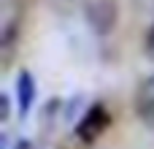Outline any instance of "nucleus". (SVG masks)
<instances>
[{
  "label": "nucleus",
  "mask_w": 154,
  "mask_h": 149,
  "mask_svg": "<svg viewBox=\"0 0 154 149\" xmlns=\"http://www.w3.org/2000/svg\"><path fill=\"white\" fill-rule=\"evenodd\" d=\"M79 106H81V95H76V98H70V103H65V111H62V119H65V122H70V119L76 117V111H79Z\"/></svg>",
  "instance_id": "nucleus-7"
},
{
  "label": "nucleus",
  "mask_w": 154,
  "mask_h": 149,
  "mask_svg": "<svg viewBox=\"0 0 154 149\" xmlns=\"http://www.w3.org/2000/svg\"><path fill=\"white\" fill-rule=\"evenodd\" d=\"M84 16H87L92 33L108 35L119 22V5H116V0H87Z\"/></svg>",
  "instance_id": "nucleus-1"
},
{
  "label": "nucleus",
  "mask_w": 154,
  "mask_h": 149,
  "mask_svg": "<svg viewBox=\"0 0 154 149\" xmlns=\"http://www.w3.org/2000/svg\"><path fill=\"white\" fill-rule=\"evenodd\" d=\"M60 111H65L62 100H60V98H49V100H46V106L41 109V130H51L54 119H57V117H62Z\"/></svg>",
  "instance_id": "nucleus-6"
},
{
  "label": "nucleus",
  "mask_w": 154,
  "mask_h": 149,
  "mask_svg": "<svg viewBox=\"0 0 154 149\" xmlns=\"http://www.w3.org/2000/svg\"><path fill=\"white\" fill-rule=\"evenodd\" d=\"M135 111L141 117V122H146L149 128H154V90L143 87L138 92V100H135Z\"/></svg>",
  "instance_id": "nucleus-4"
},
{
  "label": "nucleus",
  "mask_w": 154,
  "mask_h": 149,
  "mask_svg": "<svg viewBox=\"0 0 154 149\" xmlns=\"http://www.w3.org/2000/svg\"><path fill=\"white\" fill-rule=\"evenodd\" d=\"M14 149H32V144H30L27 138H19V141L14 144Z\"/></svg>",
  "instance_id": "nucleus-10"
},
{
  "label": "nucleus",
  "mask_w": 154,
  "mask_h": 149,
  "mask_svg": "<svg viewBox=\"0 0 154 149\" xmlns=\"http://www.w3.org/2000/svg\"><path fill=\"white\" fill-rule=\"evenodd\" d=\"M8 147V133H0V149Z\"/></svg>",
  "instance_id": "nucleus-11"
},
{
  "label": "nucleus",
  "mask_w": 154,
  "mask_h": 149,
  "mask_svg": "<svg viewBox=\"0 0 154 149\" xmlns=\"http://www.w3.org/2000/svg\"><path fill=\"white\" fill-rule=\"evenodd\" d=\"M16 19H11V22H5V27H3V35H0V49H3V65H8L11 62V54H14V46H16Z\"/></svg>",
  "instance_id": "nucleus-5"
},
{
  "label": "nucleus",
  "mask_w": 154,
  "mask_h": 149,
  "mask_svg": "<svg viewBox=\"0 0 154 149\" xmlns=\"http://www.w3.org/2000/svg\"><path fill=\"white\" fill-rule=\"evenodd\" d=\"M146 87H149V90H154V79H149V81H146Z\"/></svg>",
  "instance_id": "nucleus-12"
},
{
  "label": "nucleus",
  "mask_w": 154,
  "mask_h": 149,
  "mask_svg": "<svg viewBox=\"0 0 154 149\" xmlns=\"http://www.w3.org/2000/svg\"><path fill=\"white\" fill-rule=\"evenodd\" d=\"M108 125H111L108 109H106L103 103H92V106L84 111V117L76 122V136H79L84 144H95L97 136H100Z\"/></svg>",
  "instance_id": "nucleus-2"
},
{
  "label": "nucleus",
  "mask_w": 154,
  "mask_h": 149,
  "mask_svg": "<svg viewBox=\"0 0 154 149\" xmlns=\"http://www.w3.org/2000/svg\"><path fill=\"white\" fill-rule=\"evenodd\" d=\"M143 49H146V54L154 57V24L146 30V41H143Z\"/></svg>",
  "instance_id": "nucleus-9"
},
{
  "label": "nucleus",
  "mask_w": 154,
  "mask_h": 149,
  "mask_svg": "<svg viewBox=\"0 0 154 149\" xmlns=\"http://www.w3.org/2000/svg\"><path fill=\"white\" fill-rule=\"evenodd\" d=\"M32 100H35V79H32V73L27 68H22L19 76H16V109H19L22 117L30 114Z\"/></svg>",
  "instance_id": "nucleus-3"
},
{
  "label": "nucleus",
  "mask_w": 154,
  "mask_h": 149,
  "mask_svg": "<svg viewBox=\"0 0 154 149\" xmlns=\"http://www.w3.org/2000/svg\"><path fill=\"white\" fill-rule=\"evenodd\" d=\"M8 117H11V95L0 92V122H5Z\"/></svg>",
  "instance_id": "nucleus-8"
}]
</instances>
